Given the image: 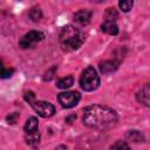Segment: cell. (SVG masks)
<instances>
[{
  "label": "cell",
  "instance_id": "14",
  "mask_svg": "<svg viewBox=\"0 0 150 150\" xmlns=\"http://www.w3.org/2000/svg\"><path fill=\"white\" fill-rule=\"evenodd\" d=\"M117 18H118V13H117V11L114 7L107 8V11H105V21H112V22H115Z\"/></svg>",
  "mask_w": 150,
  "mask_h": 150
},
{
  "label": "cell",
  "instance_id": "2",
  "mask_svg": "<svg viewBox=\"0 0 150 150\" xmlns=\"http://www.w3.org/2000/svg\"><path fill=\"white\" fill-rule=\"evenodd\" d=\"M59 42L64 50H76L84 42V33L73 25H67L59 34Z\"/></svg>",
  "mask_w": 150,
  "mask_h": 150
},
{
  "label": "cell",
  "instance_id": "8",
  "mask_svg": "<svg viewBox=\"0 0 150 150\" xmlns=\"http://www.w3.org/2000/svg\"><path fill=\"white\" fill-rule=\"evenodd\" d=\"M136 98L143 105L150 107V82L145 83L136 94Z\"/></svg>",
  "mask_w": 150,
  "mask_h": 150
},
{
  "label": "cell",
  "instance_id": "3",
  "mask_svg": "<svg viewBox=\"0 0 150 150\" xmlns=\"http://www.w3.org/2000/svg\"><path fill=\"white\" fill-rule=\"evenodd\" d=\"M80 86L86 91H93L100 86V76L94 67H87L80 76Z\"/></svg>",
  "mask_w": 150,
  "mask_h": 150
},
{
  "label": "cell",
  "instance_id": "13",
  "mask_svg": "<svg viewBox=\"0 0 150 150\" xmlns=\"http://www.w3.org/2000/svg\"><path fill=\"white\" fill-rule=\"evenodd\" d=\"M125 137L129 141H132V142H136V143L144 141V135L141 131H138V130H129L125 134Z\"/></svg>",
  "mask_w": 150,
  "mask_h": 150
},
{
  "label": "cell",
  "instance_id": "6",
  "mask_svg": "<svg viewBox=\"0 0 150 150\" xmlns=\"http://www.w3.org/2000/svg\"><path fill=\"white\" fill-rule=\"evenodd\" d=\"M29 104L32 105V108L34 109V111L39 116H41V117H45L46 118V117H50V116H53L55 114L54 105L52 103L47 102V101H36V100H34Z\"/></svg>",
  "mask_w": 150,
  "mask_h": 150
},
{
  "label": "cell",
  "instance_id": "19",
  "mask_svg": "<svg viewBox=\"0 0 150 150\" xmlns=\"http://www.w3.org/2000/svg\"><path fill=\"white\" fill-rule=\"evenodd\" d=\"M18 117H19V112H12V114H9V115L7 116V122H8L9 124H13V123L16 122Z\"/></svg>",
  "mask_w": 150,
  "mask_h": 150
},
{
  "label": "cell",
  "instance_id": "7",
  "mask_svg": "<svg viewBox=\"0 0 150 150\" xmlns=\"http://www.w3.org/2000/svg\"><path fill=\"white\" fill-rule=\"evenodd\" d=\"M80 98H81V95L77 91H63V93H60L57 96L60 104L66 109L75 107L79 103Z\"/></svg>",
  "mask_w": 150,
  "mask_h": 150
},
{
  "label": "cell",
  "instance_id": "16",
  "mask_svg": "<svg viewBox=\"0 0 150 150\" xmlns=\"http://www.w3.org/2000/svg\"><path fill=\"white\" fill-rule=\"evenodd\" d=\"M109 150H130V148L127 144V142H124V141H117V142H115L109 148Z\"/></svg>",
  "mask_w": 150,
  "mask_h": 150
},
{
  "label": "cell",
  "instance_id": "17",
  "mask_svg": "<svg viewBox=\"0 0 150 150\" xmlns=\"http://www.w3.org/2000/svg\"><path fill=\"white\" fill-rule=\"evenodd\" d=\"M132 5H134V2L131 0H123V1L118 2V6L123 12H129L132 8Z\"/></svg>",
  "mask_w": 150,
  "mask_h": 150
},
{
  "label": "cell",
  "instance_id": "9",
  "mask_svg": "<svg viewBox=\"0 0 150 150\" xmlns=\"http://www.w3.org/2000/svg\"><path fill=\"white\" fill-rule=\"evenodd\" d=\"M91 19V12L88 9H80L74 14V20L81 26H87L90 22Z\"/></svg>",
  "mask_w": 150,
  "mask_h": 150
},
{
  "label": "cell",
  "instance_id": "20",
  "mask_svg": "<svg viewBox=\"0 0 150 150\" xmlns=\"http://www.w3.org/2000/svg\"><path fill=\"white\" fill-rule=\"evenodd\" d=\"M55 150H67V148H66V146H63V145H59Z\"/></svg>",
  "mask_w": 150,
  "mask_h": 150
},
{
  "label": "cell",
  "instance_id": "11",
  "mask_svg": "<svg viewBox=\"0 0 150 150\" xmlns=\"http://www.w3.org/2000/svg\"><path fill=\"white\" fill-rule=\"evenodd\" d=\"M101 30L109 35H117L118 34V26L116 22L112 21H104L101 26Z\"/></svg>",
  "mask_w": 150,
  "mask_h": 150
},
{
  "label": "cell",
  "instance_id": "12",
  "mask_svg": "<svg viewBox=\"0 0 150 150\" xmlns=\"http://www.w3.org/2000/svg\"><path fill=\"white\" fill-rule=\"evenodd\" d=\"M73 84H74V76L73 75H68L66 77L60 79L57 81V83H56V87L60 88V89H67V88H70Z\"/></svg>",
  "mask_w": 150,
  "mask_h": 150
},
{
  "label": "cell",
  "instance_id": "5",
  "mask_svg": "<svg viewBox=\"0 0 150 150\" xmlns=\"http://www.w3.org/2000/svg\"><path fill=\"white\" fill-rule=\"evenodd\" d=\"M45 39V34L40 30H30L28 32L27 34H25L21 40L19 41V46L23 49H27V48H32L34 47L36 43L41 42L42 40Z\"/></svg>",
  "mask_w": 150,
  "mask_h": 150
},
{
  "label": "cell",
  "instance_id": "1",
  "mask_svg": "<svg viewBox=\"0 0 150 150\" xmlns=\"http://www.w3.org/2000/svg\"><path fill=\"white\" fill-rule=\"evenodd\" d=\"M82 121L83 124L89 128L104 130L115 127L117 124L118 116L114 109L107 105L93 104L84 108Z\"/></svg>",
  "mask_w": 150,
  "mask_h": 150
},
{
  "label": "cell",
  "instance_id": "18",
  "mask_svg": "<svg viewBox=\"0 0 150 150\" xmlns=\"http://www.w3.org/2000/svg\"><path fill=\"white\" fill-rule=\"evenodd\" d=\"M13 68H8L6 69L5 67H2V71H1V77L2 79H7V77H11L12 74H13Z\"/></svg>",
  "mask_w": 150,
  "mask_h": 150
},
{
  "label": "cell",
  "instance_id": "4",
  "mask_svg": "<svg viewBox=\"0 0 150 150\" xmlns=\"http://www.w3.org/2000/svg\"><path fill=\"white\" fill-rule=\"evenodd\" d=\"M25 130V138L26 143L33 148L38 146L40 141V134H39V122L36 117H29L23 127Z\"/></svg>",
  "mask_w": 150,
  "mask_h": 150
},
{
  "label": "cell",
  "instance_id": "15",
  "mask_svg": "<svg viewBox=\"0 0 150 150\" xmlns=\"http://www.w3.org/2000/svg\"><path fill=\"white\" fill-rule=\"evenodd\" d=\"M29 18L34 21V22H38L41 18H42V12L39 7H34L29 11Z\"/></svg>",
  "mask_w": 150,
  "mask_h": 150
},
{
  "label": "cell",
  "instance_id": "10",
  "mask_svg": "<svg viewBox=\"0 0 150 150\" xmlns=\"http://www.w3.org/2000/svg\"><path fill=\"white\" fill-rule=\"evenodd\" d=\"M100 70L101 73L103 74H109V73H112L117 69L118 67V62L115 61V60H107V61H103L100 63Z\"/></svg>",
  "mask_w": 150,
  "mask_h": 150
}]
</instances>
